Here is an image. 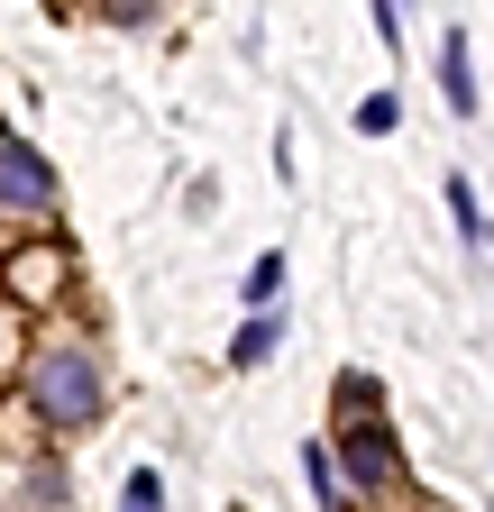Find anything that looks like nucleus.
<instances>
[{
    "mask_svg": "<svg viewBox=\"0 0 494 512\" xmlns=\"http://www.w3.org/2000/svg\"><path fill=\"white\" fill-rule=\"evenodd\" d=\"M19 375H28V403H37V421L46 430H83V421H101V357L83 348V339H37L28 357H19Z\"/></svg>",
    "mask_w": 494,
    "mask_h": 512,
    "instance_id": "f257e3e1",
    "label": "nucleus"
},
{
    "mask_svg": "<svg viewBox=\"0 0 494 512\" xmlns=\"http://www.w3.org/2000/svg\"><path fill=\"white\" fill-rule=\"evenodd\" d=\"M339 448H348V485H357V494H394V485H403V448H394L385 421H348Z\"/></svg>",
    "mask_w": 494,
    "mask_h": 512,
    "instance_id": "f03ea898",
    "label": "nucleus"
},
{
    "mask_svg": "<svg viewBox=\"0 0 494 512\" xmlns=\"http://www.w3.org/2000/svg\"><path fill=\"white\" fill-rule=\"evenodd\" d=\"M0 202L28 211V220H46V211H55V165H46L28 138H0Z\"/></svg>",
    "mask_w": 494,
    "mask_h": 512,
    "instance_id": "7ed1b4c3",
    "label": "nucleus"
},
{
    "mask_svg": "<svg viewBox=\"0 0 494 512\" xmlns=\"http://www.w3.org/2000/svg\"><path fill=\"white\" fill-rule=\"evenodd\" d=\"M55 284H65V247H55V238H37V247H19V256H10V266H0V293H10V311H19V302H46Z\"/></svg>",
    "mask_w": 494,
    "mask_h": 512,
    "instance_id": "20e7f679",
    "label": "nucleus"
},
{
    "mask_svg": "<svg viewBox=\"0 0 494 512\" xmlns=\"http://www.w3.org/2000/svg\"><path fill=\"white\" fill-rule=\"evenodd\" d=\"M440 101H449L458 119H476V55H467V28L440 37Z\"/></svg>",
    "mask_w": 494,
    "mask_h": 512,
    "instance_id": "39448f33",
    "label": "nucleus"
},
{
    "mask_svg": "<svg viewBox=\"0 0 494 512\" xmlns=\"http://www.w3.org/2000/svg\"><path fill=\"white\" fill-rule=\"evenodd\" d=\"M284 348V311H257V320H247V330H238V348H229V366H266Z\"/></svg>",
    "mask_w": 494,
    "mask_h": 512,
    "instance_id": "423d86ee",
    "label": "nucleus"
},
{
    "mask_svg": "<svg viewBox=\"0 0 494 512\" xmlns=\"http://www.w3.org/2000/svg\"><path fill=\"white\" fill-rule=\"evenodd\" d=\"M247 311H284V256H275V247L247 266Z\"/></svg>",
    "mask_w": 494,
    "mask_h": 512,
    "instance_id": "0eeeda50",
    "label": "nucleus"
},
{
    "mask_svg": "<svg viewBox=\"0 0 494 512\" xmlns=\"http://www.w3.org/2000/svg\"><path fill=\"white\" fill-rule=\"evenodd\" d=\"M302 476H312V494H321V512H348V494H339V458H330V448L312 439V448H302Z\"/></svg>",
    "mask_w": 494,
    "mask_h": 512,
    "instance_id": "6e6552de",
    "label": "nucleus"
},
{
    "mask_svg": "<svg viewBox=\"0 0 494 512\" xmlns=\"http://www.w3.org/2000/svg\"><path fill=\"white\" fill-rule=\"evenodd\" d=\"M449 220H458V238H467V247H485V238H494V229H485V211H476V183H467V174H449Z\"/></svg>",
    "mask_w": 494,
    "mask_h": 512,
    "instance_id": "1a4fd4ad",
    "label": "nucleus"
},
{
    "mask_svg": "<svg viewBox=\"0 0 494 512\" xmlns=\"http://www.w3.org/2000/svg\"><path fill=\"white\" fill-rule=\"evenodd\" d=\"M339 412H357V421H376V412H385V394H376V375H339Z\"/></svg>",
    "mask_w": 494,
    "mask_h": 512,
    "instance_id": "9d476101",
    "label": "nucleus"
},
{
    "mask_svg": "<svg viewBox=\"0 0 494 512\" xmlns=\"http://www.w3.org/2000/svg\"><path fill=\"white\" fill-rule=\"evenodd\" d=\"M119 512H165V485H156V467H138L129 485H119Z\"/></svg>",
    "mask_w": 494,
    "mask_h": 512,
    "instance_id": "9b49d317",
    "label": "nucleus"
},
{
    "mask_svg": "<svg viewBox=\"0 0 494 512\" xmlns=\"http://www.w3.org/2000/svg\"><path fill=\"white\" fill-rule=\"evenodd\" d=\"M394 119H403V101H394V92H366V101H357V128H366V138H385Z\"/></svg>",
    "mask_w": 494,
    "mask_h": 512,
    "instance_id": "f8f14e48",
    "label": "nucleus"
},
{
    "mask_svg": "<svg viewBox=\"0 0 494 512\" xmlns=\"http://www.w3.org/2000/svg\"><path fill=\"white\" fill-rule=\"evenodd\" d=\"M19 357H28V339H19V311L0 302V366H19Z\"/></svg>",
    "mask_w": 494,
    "mask_h": 512,
    "instance_id": "ddd939ff",
    "label": "nucleus"
}]
</instances>
